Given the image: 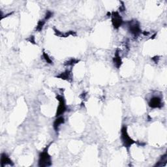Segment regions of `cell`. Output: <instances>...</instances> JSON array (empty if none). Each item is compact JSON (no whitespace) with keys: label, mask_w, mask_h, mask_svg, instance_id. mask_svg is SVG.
<instances>
[{"label":"cell","mask_w":167,"mask_h":167,"mask_svg":"<svg viewBox=\"0 0 167 167\" xmlns=\"http://www.w3.org/2000/svg\"><path fill=\"white\" fill-rule=\"evenodd\" d=\"M48 148L49 146H48V147H46L39 154V166L40 167H47L52 165L51 156L48 152Z\"/></svg>","instance_id":"6da1fadb"},{"label":"cell","mask_w":167,"mask_h":167,"mask_svg":"<svg viewBox=\"0 0 167 167\" xmlns=\"http://www.w3.org/2000/svg\"><path fill=\"white\" fill-rule=\"evenodd\" d=\"M121 138L123 146L127 148H130L132 145L136 143V141H134L129 135L126 126H123L121 129Z\"/></svg>","instance_id":"7a4b0ae2"},{"label":"cell","mask_w":167,"mask_h":167,"mask_svg":"<svg viewBox=\"0 0 167 167\" xmlns=\"http://www.w3.org/2000/svg\"><path fill=\"white\" fill-rule=\"evenodd\" d=\"M128 30L134 37H138L141 34L140 24L137 20H130L127 22Z\"/></svg>","instance_id":"3957f363"},{"label":"cell","mask_w":167,"mask_h":167,"mask_svg":"<svg viewBox=\"0 0 167 167\" xmlns=\"http://www.w3.org/2000/svg\"><path fill=\"white\" fill-rule=\"evenodd\" d=\"M56 99L59 101V105L57 108V111H56V116L58 117L60 116L62 114H63L67 110V106H66V100H65L64 97L60 95H58L56 96Z\"/></svg>","instance_id":"277c9868"},{"label":"cell","mask_w":167,"mask_h":167,"mask_svg":"<svg viewBox=\"0 0 167 167\" xmlns=\"http://www.w3.org/2000/svg\"><path fill=\"white\" fill-rule=\"evenodd\" d=\"M110 17H111L113 27L116 30L119 29L123 23V20L120 13L117 11H113L112 13H111Z\"/></svg>","instance_id":"5b68a950"},{"label":"cell","mask_w":167,"mask_h":167,"mask_svg":"<svg viewBox=\"0 0 167 167\" xmlns=\"http://www.w3.org/2000/svg\"><path fill=\"white\" fill-rule=\"evenodd\" d=\"M148 105L152 109H160L163 106V101L159 97H153L149 100Z\"/></svg>","instance_id":"8992f818"},{"label":"cell","mask_w":167,"mask_h":167,"mask_svg":"<svg viewBox=\"0 0 167 167\" xmlns=\"http://www.w3.org/2000/svg\"><path fill=\"white\" fill-rule=\"evenodd\" d=\"M0 163H1L2 167L5 166V165H10V166L13 165L12 160L9 158V156L5 153H3L1 154V160H0Z\"/></svg>","instance_id":"52a82bcc"},{"label":"cell","mask_w":167,"mask_h":167,"mask_svg":"<svg viewBox=\"0 0 167 167\" xmlns=\"http://www.w3.org/2000/svg\"><path fill=\"white\" fill-rule=\"evenodd\" d=\"M56 78H60L64 80H67V81H69V82H71V80H72L71 71L67 70V71H66L65 72L58 74V76H56Z\"/></svg>","instance_id":"ba28073f"},{"label":"cell","mask_w":167,"mask_h":167,"mask_svg":"<svg viewBox=\"0 0 167 167\" xmlns=\"http://www.w3.org/2000/svg\"><path fill=\"white\" fill-rule=\"evenodd\" d=\"M113 63H114V66L117 68V69H120V67L122 65V60H121V58L120 56L119 50H116L115 54H114V57L113 58Z\"/></svg>","instance_id":"9c48e42d"},{"label":"cell","mask_w":167,"mask_h":167,"mask_svg":"<svg viewBox=\"0 0 167 167\" xmlns=\"http://www.w3.org/2000/svg\"><path fill=\"white\" fill-rule=\"evenodd\" d=\"M64 123H65V119L63 116H60L57 117V118L55 120L53 124V127H54V129L55 131H58L59 127H60L61 125L63 124Z\"/></svg>","instance_id":"30bf717a"},{"label":"cell","mask_w":167,"mask_h":167,"mask_svg":"<svg viewBox=\"0 0 167 167\" xmlns=\"http://www.w3.org/2000/svg\"><path fill=\"white\" fill-rule=\"evenodd\" d=\"M45 22H46V20L45 19L39 20L38 22V23H37V27H36V31H41L42 30L43 27H44V26L45 24Z\"/></svg>","instance_id":"8fae6325"},{"label":"cell","mask_w":167,"mask_h":167,"mask_svg":"<svg viewBox=\"0 0 167 167\" xmlns=\"http://www.w3.org/2000/svg\"><path fill=\"white\" fill-rule=\"evenodd\" d=\"M42 57H43V58L45 59V60L46 62V63H48V64H52L53 63L52 59L49 57V56H48V54L45 50L43 51V52H42Z\"/></svg>","instance_id":"7c38bea8"},{"label":"cell","mask_w":167,"mask_h":167,"mask_svg":"<svg viewBox=\"0 0 167 167\" xmlns=\"http://www.w3.org/2000/svg\"><path fill=\"white\" fill-rule=\"evenodd\" d=\"M78 62H79V60H75V59H71V60L67 61L66 63H65V65L67 66H73L74 64H76Z\"/></svg>","instance_id":"4fadbf2b"},{"label":"cell","mask_w":167,"mask_h":167,"mask_svg":"<svg viewBox=\"0 0 167 167\" xmlns=\"http://www.w3.org/2000/svg\"><path fill=\"white\" fill-rule=\"evenodd\" d=\"M52 16H53V13L51 12V11H50V10H48V11L46 13L45 17V20H49L52 17Z\"/></svg>","instance_id":"5bb4252c"},{"label":"cell","mask_w":167,"mask_h":167,"mask_svg":"<svg viewBox=\"0 0 167 167\" xmlns=\"http://www.w3.org/2000/svg\"><path fill=\"white\" fill-rule=\"evenodd\" d=\"M28 41H29L30 42L33 43V44H35V37H34V36H30V39H28Z\"/></svg>","instance_id":"9a60e30c"},{"label":"cell","mask_w":167,"mask_h":167,"mask_svg":"<svg viewBox=\"0 0 167 167\" xmlns=\"http://www.w3.org/2000/svg\"><path fill=\"white\" fill-rule=\"evenodd\" d=\"M121 3H122V5L120 7V11H121V12H123V11H124V10H125V8L124 4H123V3L121 2Z\"/></svg>","instance_id":"2e32d148"}]
</instances>
